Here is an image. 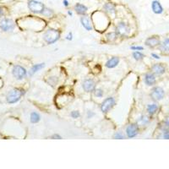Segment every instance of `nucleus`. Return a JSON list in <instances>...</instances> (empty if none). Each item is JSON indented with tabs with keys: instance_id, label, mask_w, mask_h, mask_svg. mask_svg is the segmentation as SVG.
<instances>
[{
	"instance_id": "1",
	"label": "nucleus",
	"mask_w": 169,
	"mask_h": 169,
	"mask_svg": "<svg viewBox=\"0 0 169 169\" xmlns=\"http://www.w3.org/2000/svg\"><path fill=\"white\" fill-rule=\"evenodd\" d=\"M60 37V32L56 29H48L43 36V39L48 44L56 42Z\"/></svg>"
},
{
	"instance_id": "2",
	"label": "nucleus",
	"mask_w": 169,
	"mask_h": 169,
	"mask_svg": "<svg viewBox=\"0 0 169 169\" xmlns=\"http://www.w3.org/2000/svg\"><path fill=\"white\" fill-rule=\"evenodd\" d=\"M29 9L35 14H42L43 9H45V6L42 2L37 0H30L28 2Z\"/></svg>"
},
{
	"instance_id": "3",
	"label": "nucleus",
	"mask_w": 169,
	"mask_h": 169,
	"mask_svg": "<svg viewBox=\"0 0 169 169\" xmlns=\"http://www.w3.org/2000/svg\"><path fill=\"white\" fill-rule=\"evenodd\" d=\"M22 94H23V92H22L21 90L18 89V88H14V89L11 90L9 92V94L7 96V102L10 104L15 103L20 100Z\"/></svg>"
},
{
	"instance_id": "4",
	"label": "nucleus",
	"mask_w": 169,
	"mask_h": 169,
	"mask_svg": "<svg viewBox=\"0 0 169 169\" xmlns=\"http://www.w3.org/2000/svg\"><path fill=\"white\" fill-rule=\"evenodd\" d=\"M12 73H13L14 77L16 78L17 80H22L27 75L26 69L24 67L20 65L14 66V68H13V70H12Z\"/></svg>"
},
{
	"instance_id": "5",
	"label": "nucleus",
	"mask_w": 169,
	"mask_h": 169,
	"mask_svg": "<svg viewBox=\"0 0 169 169\" xmlns=\"http://www.w3.org/2000/svg\"><path fill=\"white\" fill-rule=\"evenodd\" d=\"M115 105V100L113 97H107L102 102L101 105V110L102 112H107L110 109L112 108V107Z\"/></svg>"
},
{
	"instance_id": "6",
	"label": "nucleus",
	"mask_w": 169,
	"mask_h": 169,
	"mask_svg": "<svg viewBox=\"0 0 169 169\" xmlns=\"http://www.w3.org/2000/svg\"><path fill=\"white\" fill-rule=\"evenodd\" d=\"M164 91L162 88H161V87H155V88H153L151 92V97L152 98V100L156 101V102H157V101L162 100V98L164 97Z\"/></svg>"
},
{
	"instance_id": "7",
	"label": "nucleus",
	"mask_w": 169,
	"mask_h": 169,
	"mask_svg": "<svg viewBox=\"0 0 169 169\" xmlns=\"http://www.w3.org/2000/svg\"><path fill=\"white\" fill-rule=\"evenodd\" d=\"M0 28L4 32H9L14 28V21L10 19H3L0 20Z\"/></svg>"
},
{
	"instance_id": "8",
	"label": "nucleus",
	"mask_w": 169,
	"mask_h": 169,
	"mask_svg": "<svg viewBox=\"0 0 169 169\" xmlns=\"http://www.w3.org/2000/svg\"><path fill=\"white\" fill-rule=\"evenodd\" d=\"M129 32V29L127 25L124 23H119L116 27V33L119 35L121 37H124L126 36Z\"/></svg>"
},
{
	"instance_id": "9",
	"label": "nucleus",
	"mask_w": 169,
	"mask_h": 169,
	"mask_svg": "<svg viewBox=\"0 0 169 169\" xmlns=\"http://www.w3.org/2000/svg\"><path fill=\"white\" fill-rule=\"evenodd\" d=\"M82 87L86 92H92L95 91V82L92 79H86L84 80Z\"/></svg>"
},
{
	"instance_id": "10",
	"label": "nucleus",
	"mask_w": 169,
	"mask_h": 169,
	"mask_svg": "<svg viewBox=\"0 0 169 169\" xmlns=\"http://www.w3.org/2000/svg\"><path fill=\"white\" fill-rule=\"evenodd\" d=\"M126 134H127V136H128L129 138L135 137L138 134L137 124H134V123L129 124V126L127 127Z\"/></svg>"
},
{
	"instance_id": "11",
	"label": "nucleus",
	"mask_w": 169,
	"mask_h": 169,
	"mask_svg": "<svg viewBox=\"0 0 169 169\" xmlns=\"http://www.w3.org/2000/svg\"><path fill=\"white\" fill-rule=\"evenodd\" d=\"M146 45L149 47H155L160 45V40L157 37H152L146 39Z\"/></svg>"
},
{
	"instance_id": "12",
	"label": "nucleus",
	"mask_w": 169,
	"mask_h": 169,
	"mask_svg": "<svg viewBox=\"0 0 169 169\" xmlns=\"http://www.w3.org/2000/svg\"><path fill=\"white\" fill-rule=\"evenodd\" d=\"M152 9L153 10V12L155 13V14H162V12H163V8H162V6L160 3L159 1L157 0H154L152 3Z\"/></svg>"
},
{
	"instance_id": "13",
	"label": "nucleus",
	"mask_w": 169,
	"mask_h": 169,
	"mask_svg": "<svg viewBox=\"0 0 169 169\" xmlns=\"http://www.w3.org/2000/svg\"><path fill=\"white\" fill-rule=\"evenodd\" d=\"M152 69L156 75H162L165 73V67L162 63H156L152 66Z\"/></svg>"
},
{
	"instance_id": "14",
	"label": "nucleus",
	"mask_w": 169,
	"mask_h": 169,
	"mask_svg": "<svg viewBox=\"0 0 169 169\" xmlns=\"http://www.w3.org/2000/svg\"><path fill=\"white\" fill-rule=\"evenodd\" d=\"M75 10L76 11L77 14H81V15H85V14H86L87 10H88V8H87L86 5L82 4V3H77L75 5Z\"/></svg>"
},
{
	"instance_id": "15",
	"label": "nucleus",
	"mask_w": 169,
	"mask_h": 169,
	"mask_svg": "<svg viewBox=\"0 0 169 169\" xmlns=\"http://www.w3.org/2000/svg\"><path fill=\"white\" fill-rule=\"evenodd\" d=\"M145 82L147 86H153L156 83V77L155 75L152 73H147L145 75Z\"/></svg>"
},
{
	"instance_id": "16",
	"label": "nucleus",
	"mask_w": 169,
	"mask_h": 169,
	"mask_svg": "<svg viewBox=\"0 0 169 169\" xmlns=\"http://www.w3.org/2000/svg\"><path fill=\"white\" fill-rule=\"evenodd\" d=\"M80 22H81V25L83 26V27L86 29V30H87V31H92V26L89 18L86 17V16H82V17L80 18Z\"/></svg>"
},
{
	"instance_id": "17",
	"label": "nucleus",
	"mask_w": 169,
	"mask_h": 169,
	"mask_svg": "<svg viewBox=\"0 0 169 169\" xmlns=\"http://www.w3.org/2000/svg\"><path fill=\"white\" fill-rule=\"evenodd\" d=\"M118 63H119V58L117 57H113L107 62L106 67L108 69H112V68H115L118 64Z\"/></svg>"
},
{
	"instance_id": "18",
	"label": "nucleus",
	"mask_w": 169,
	"mask_h": 169,
	"mask_svg": "<svg viewBox=\"0 0 169 169\" xmlns=\"http://www.w3.org/2000/svg\"><path fill=\"white\" fill-rule=\"evenodd\" d=\"M150 122L149 117L146 116V115H142L141 117H139L136 122V124L139 126H146V124H148Z\"/></svg>"
},
{
	"instance_id": "19",
	"label": "nucleus",
	"mask_w": 169,
	"mask_h": 169,
	"mask_svg": "<svg viewBox=\"0 0 169 169\" xmlns=\"http://www.w3.org/2000/svg\"><path fill=\"white\" fill-rule=\"evenodd\" d=\"M103 9L110 14H114L116 12L115 6L112 3H107L103 5Z\"/></svg>"
},
{
	"instance_id": "20",
	"label": "nucleus",
	"mask_w": 169,
	"mask_h": 169,
	"mask_svg": "<svg viewBox=\"0 0 169 169\" xmlns=\"http://www.w3.org/2000/svg\"><path fill=\"white\" fill-rule=\"evenodd\" d=\"M44 67H45V63H43L36 64V65H34L33 67H32V69H31V71H30V73H29V75H33L35 73H37V72L39 71L40 69H43Z\"/></svg>"
},
{
	"instance_id": "21",
	"label": "nucleus",
	"mask_w": 169,
	"mask_h": 169,
	"mask_svg": "<svg viewBox=\"0 0 169 169\" xmlns=\"http://www.w3.org/2000/svg\"><path fill=\"white\" fill-rule=\"evenodd\" d=\"M158 109V106L157 104H149L147 106V112L151 115L155 114Z\"/></svg>"
},
{
	"instance_id": "22",
	"label": "nucleus",
	"mask_w": 169,
	"mask_h": 169,
	"mask_svg": "<svg viewBox=\"0 0 169 169\" xmlns=\"http://www.w3.org/2000/svg\"><path fill=\"white\" fill-rule=\"evenodd\" d=\"M161 50L162 52H169V38H166L161 44Z\"/></svg>"
},
{
	"instance_id": "23",
	"label": "nucleus",
	"mask_w": 169,
	"mask_h": 169,
	"mask_svg": "<svg viewBox=\"0 0 169 169\" xmlns=\"http://www.w3.org/2000/svg\"><path fill=\"white\" fill-rule=\"evenodd\" d=\"M40 115L38 114L37 112H32V114H31V122H32V123H38V122L40 121Z\"/></svg>"
},
{
	"instance_id": "24",
	"label": "nucleus",
	"mask_w": 169,
	"mask_h": 169,
	"mask_svg": "<svg viewBox=\"0 0 169 169\" xmlns=\"http://www.w3.org/2000/svg\"><path fill=\"white\" fill-rule=\"evenodd\" d=\"M133 57L135 58V60H141V59H143V57H145V55L141 52L140 51H135V52H133Z\"/></svg>"
},
{
	"instance_id": "25",
	"label": "nucleus",
	"mask_w": 169,
	"mask_h": 169,
	"mask_svg": "<svg viewBox=\"0 0 169 169\" xmlns=\"http://www.w3.org/2000/svg\"><path fill=\"white\" fill-rule=\"evenodd\" d=\"M42 15H44V16H46V17H51L52 14H53V11H52V9H47V8H46V7H45V9H43V11H42Z\"/></svg>"
},
{
	"instance_id": "26",
	"label": "nucleus",
	"mask_w": 169,
	"mask_h": 169,
	"mask_svg": "<svg viewBox=\"0 0 169 169\" xmlns=\"http://www.w3.org/2000/svg\"><path fill=\"white\" fill-rule=\"evenodd\" d=\"M117 34L116 32H110L109 34L107 35V40L110 41V42H112V41H114L116 38H117Z\"/></svg>"
},
{
	"instance_id": "27",
	"label": "nucleus",
	"mask_w": 169,
	"mask_h": 169,
	"mask_svg": "<svg viewBox=\"0 0 169 169\" xmlns=\"http://www.w3.org/2000/svg\"><path fill=\"white\" fill-rule=\"evenodd\" d=\"M94 94L97 97H103V91L101 89H97L94 91Z\"/></svg>"
},
{
	"instance_id": "28",
	"label": "nucleus",
	"mask_w": 169,
	"mask_h": 169,
	"mask_svg": "<svg viewBox=\"0 0 169 169\" xmlns=\"http://www.w3.org/2000/svg\"><path fill=\"white\" fill-rule=\"evenodd\" d=\"M70 116H71L73 118H78V117H80V112L79 111H72L71 113H70Z\"/></svg>"
},
{
	"instance_id": "29",
	"label": "nucleus",
	"mask_w": 169,
	"mask_h": 169,
	"mask_svg": "<svg viewBox=\"0 0 169 169\" xmlns=\"http://www.w3.org/2000/svg\"><path fill=\"white\" fill-rule=\"evenodd\" d=\"M114 139H118V140H122V139H124V135L121 133V132H117V134H115Z\"/></svg>"
},
{
	"instance_id": "30",
	"label": "nucleus",
	"mask_w": 169,
	"mask_h": 169,
	"mask_svg": "<svg viewBox=\"0 0 169 169\" xmlns=\"http://www.w3.org/2000/svg\"><path fill=\"white\" fill-rule=\"evenodd\" d=\"M163 138L164 139H167V140H169V129H165L163 133Z\"/></svg>"
},
{
	"instance_id": "31",
	"label": "nucleus",
	"mask_w": 169,
	"mask_h": 169,
	"mask_svg": "<svg viewBox=\"0 0 169 169\" xmlns=\"http://www.w3.org/2000/svg\"><path fill=\"white\" fill-rule=\"evenodd\" d=\"M130 48H131L132 50H135V51H141V50H143V47L133 46V47H131Z\"/></svg>"
},
{
	"instance_id": "32",
	"label": "nucleus",
	"mask_w": 169,
	"mask_h": 169,
	"mask_svg": "<svg viewBox=\"0 0 169 169\" xmlns=\"http://www.w3.org/2000/svg\"><path fill=\"white\" fill-rule=\"evenodd\" d=\"M164 124H165V126H164V130L169 129V115L167 116V119L166 121H165V123H164Z\"/></svg>"
},
{
	"instance_id": "33",
	"label": "nucleus",
	"mask_w": 169,
	"mask_h": 169,
	"mask_svg": "<svg viewBox=\"0 0 169 169\" xmlns=\"http://www.w3.org/2000/svg\"><path fill=\"white\" fill-rule=\"evenodd\" d=\"M51 138H52V139H57V140H61V139H62V137H61L60 135H57V134H55V135H53Z\"/></svg>"
},
{
	"instance_id": "34",
	"label": "nucleus",
	"mask_w": 169,
	"mask_h": 169,
	"mask_svg": "<svg viewBox=\"0 0 169 169\" xmlns=\"http://www.w3.org/2000/svg\"><path fill=\"white\" fill-rule=\"evenodd\" d=\"M66 39H67V40H69V41H71L72 39H73V34H72V32H69V35L66 37Z\"/></svg>"
},
{
	"instance_id": "35",
	"label": "nucleus",
	"mask_w": 169,
	"mask_h": 169,
	"mask_svg": "<svg viewBox=\"0 0 169 169\" xmlns=\"http://www.w3.org/2000/svg\"><path fill=\"white\" fill-rule=\"evenodd\" d=\"M3 14H4V9L0 6V17H2Z\"/></svg>"
},
{
	"instance_id": "36",
	"label": "nucleus",
	"mask_w": 169,
	"mask_h": 169,
	"mask_svg": "<svg viewBox=\"0 0 169 169\" xmlns=\"http://www.w3.org/2000/svg\"><path fill=\"white\" fill-rule=\"evenodd\" d=\"M95 113L94 112H88V113H87V117H88V118H91V117H92V116H94Z\"/></svg>"
},
{
	"instance_id": "37",
	"label": "nucleus",
	"mask_w": 169,
	"mask_h": 169,
	"mask_svg": "<svg viewBox=\"0 0 169 169\" xmlns=\"http://www.w3.org/2000/svg\"><path fill=\"white\" fill-rule=\"evenodd\" d=\"M63 5L65 6V7H68V6H69V1H68V0H63Z\"/></svg>"
},
{
	"instance_id": "38",
	"label": "nucleus",
	"mask_w": 169,
	"mask_h": 169,
	"mask_svg": "<svg viewBox=\"0 0 169 169\" xmlns=\"http://www.w3.org/2000/svg\"><path fill=\"white\" fill-rule=\"evenodd\" d=\"M152 57H154V58H156V59H159V58H160V57H159V56H158V55L156 54V53H152Z\"/></svg>"
},
{
	"instance_id": "39",
	"label": "nucleus",
	"mask_w": 169,
	"mask_h": 169,
	"mask_svg": "<svg viewBox=\"0 0 169 169\" xmlns=\"http://www.w3.org/2000/svg\"><path fill=\"white\" fill-rule=\"evenodd\" d=\"M68 14H69V15H70V16H72V15H73V14H72V12L71 11H69H69H68Z\"/></svg>"
}]
</instances>
